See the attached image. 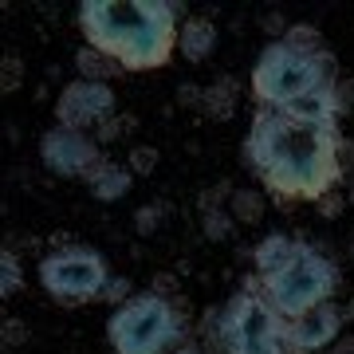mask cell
I'll return each instance as SVG.
<instances>
[{"label": "cell", "instance_id": "83f0119b", "mask_svg": "<svg viewBox=\"0 0 354 354\" xmlns=\"http://www.w3.org/2000/svg\"><path fill=\"white\" fill-rule=\"evenodd\" d=\"M174 354H205V351H197V346H193V342H181V346H177Z\"/></svg>", "mask_w": 354, "mask_h": 354}, {"label": "cell", "instance_id": "4316f807", "mask_svg": "<svg viewBox=\"0 0 354 354\" xmlns=\"http://www.w3.org/2000/svg\"><path fill=\"white\" fill-rule=\"evenodd\" d=\"M339 158H342V169H351V165H354V142H351V138H342Z\"/></svg>", "mask_w": 354, "mask_h": 354}, {"label": "cell", "instance_id": "5b68a950", "mask_svg": "<svg viewBox=\"0 0 354 354\" xmlns=\"http://www.w3.org/2000/svg\"><path fill=\"white\" fill-rule=\"evenodd\" d=\"M335 291H339V264L307 241H304V252L295 256L283 272L260 279V295L288 323L307 315V311H315V307H323V304H330Z\"/></svg>", "mask_w": 354, "mask_h": 354}, {"label": "cell", "instance_id": "e0dca14e", "mask_svg": "<svg viewBox=\"0 0 354 354\" xmlns=\"http://www.w3.org/2000/svg\"><path fill=\"white\" fill-rule=\"evenodd\" d=\"M228 201H232V221H248V225H252V221H260V213H264V197H260L256 189L252 193L236 189Z\"/></svg>", "mask_w": 354, "mask_h": 354}, {"label": "cell", "instance_id": "5bb4252c", "mask_svg": "<svg viewBox=\"0 0 354 354\" xmlns=\"http://www.w3.org/2000/svg\"><path fill=\"white\" fill-rule=\"evenodd\" d=\"M75 71H79V79H95V83H106V79L114 75V71H122L118 64H111L102 51H95V48H83L75 51Z\"/></svg>", "mask_w": 354, "mask_h": 354}, {"label": "cell", "instance_id": "d4e9b609", "mask_svg": "<svg viewBox=\"0 0 354 354\" xmlns=\"http://www.w3.org/2000/svg\"><path fill=\"white\" fill-rule=\"evenodd\" d=\"M177 102H181V106H185V102H189V106H205V91L193 87V83H185V87L177 91Z\"/></svg>", "mask_w": 354, "mask_h": 354}, {"label": "cell", "instance_id": "603a6c76", "mask_svg": "<svg viewBox=\"0 0 354 354\" xmlns=\"http://www.w3.org/2000/svg\"><path fill=\"white\" fill-rule=\"evenodd\" d=\"M20 75H24V64H20L16 55H4V67H0V87L16 91V87H20Z\"/></svg>", "mask_w": 354, "mask_h": 354}, {"label": "cell", "instance_id": "d6986e66", "mask_svg": "<svg viewBox=\"0 0 354 354\" xmlns=\"http://www.w3.org/2000/svg\"><path fill=\"white\" fill-rule=\"evenodd\" d=\"M291 44V48H304V51H323V39H319V32L311 24H291L288 36H283Z\"/></svg>", "mask_w": 354, "mask_h": 354}, {"label": "cell", "instance_id": "7a4b0ae2", "mask_svg": "<svg viewBox=\"0 0 354 354\" xmlns=\"http://www.w3.org/2000/svg\"><path fill=\"white\" fill-rule=\"evenodd\" d=\"M181 12L177 0H83L79 32L122 71H158L177 51Z\"/></svg>", "mask_w": 354, "mask_h": 354}, {"label": "cell", "instance_id": "52a82bcc", "mask_svg": "<svg viewBox=\"0 0 354 354\" xmlns=\"http://www.w3.org/2000/svg\"><path fill=\"white\" fill-rule=\"evenodd\" d=\"M39 288L48 291L55 304L64 307H83L91 299H102V291L111 283V268L102 252L87 244H71V248H55L39 260L36 268Z\"/></svg>", "mask_w": 354, "mask_h": 354}, {"label": "cell", "instance_id": "f546056e", "mask_svg": "<svg viewBox=\"0 0 354 354\" xmlns=\"http://www.w3.org/2000/svg\"><path fill=\"white\" fill-rule=\"evenodd\" d=\"M342 319H354V299H351L346 307H342Z\"/></svg>", "mask_w": 354, "mask_h": 354}, {"label": "cell", "instance_id": "7402d4cb", "mask_svg": "<svg viewBox=\"0 0 354 354\" xmlns=\"http://www.w3.org/2000/svg\"><path fill=\"white\" fill-rule=\"evenodd\" d=\"M153 165H158V150H153V146H134V150H130V174L134 177L153 174Z\"/></svg>", "mask_w": 354, "mask_h": 354}, {"label": "cell", "instance_id": "277c9868", "mask_svg": "<svg viewBox=\"0 0 354 354\" xmlns=\"http://www.w3.org/2000/svg\"><path fill=\"white\" fill-rule=\"evenodd\" d=\"M185 339V319L174 299L138 291L106 319V342L114 354H174Z\"/></svg>", "mask_w": 354, "mask_h": 354}, {"label": "cell", "instance_id": "cb8c5ba5", "mask_svg": "<svg viewBox=\"0 0 354 354\" xmlns=\"http://www.w3.org/2000/svg\"><path fill=\"white\" fill-rule=\"evenodd\" d=\"M28 342V327L20 319H4V346H20Z\"/></svg>", "mask_w": 354, "mask_h": 354}, {"label": "cell", "instance_id": "ba28073f", "mask_svg": "<svg viewBox=\"0 0 354 354\" xmlns=\"http://www.w3.org/2000/svg\"><path fill=\"white\" fill-rule=\"evenodd\" d=\"M39 162L44 169L55 177H83L87 181L91 169L102 162V146L95 134L83 130H67V127H51L39 138Z\"/></svg>", "mask_w": 354, "mask_h": 354}, {"label": "cell", "instance_id": "8992f818", "mask_svg": "<svg viewBox=\"0 0 354 354\" xmlns=\"http://www.w3.org/2000/svg\"><path fill=\"white\" fill-rule=\"evenodd\" d=\"M216 339L225 354H291L288 351V319L268 304L260 288H244L213 315Z\"/></svg>", "mask_w": 354, "mask_h": 354}, {"label": "cell", "instance_id": "44dd1931", "mask_svg": "<svg viewBox=\"0 0 354 354\" xmlns=\"http://www.w3.org/2000/svg\"><path fill=\"white\" fill-rule=\"evenodd\" d=\"M138 291H134V283H130L127 276H111V283H106V291H102V299L106 304H114V307H122L127 299H134Z\"/></svg>", "mask_w": 354, "mask_h": 354}, {"label": "cell", "instance_id": "2e32d148", "mask_svg": "<svg viewBox=\"0 0 354 354\" xmlns=\"http://www.w3.org/2000/svg\"><path fill=\"white\" fill-rule=\"evenodd\" d=\"M20 283H24L20 256H16L12 248H4V252H0V295H4V299H12L16 291H20Z\"/></svg>", "mask_w": 354, "mask_h": 354}, {"label": "cell", "instance_id": "6da1fadb", "mask_svg": "<svg viewBox=\"0 0 354 354\" xmlns=\"http://www.w3.org/2000/svg\"><path fill=\"white\" fill-rule=\"evenodd\" d=\"M339 146V118H299L260 106L244 138V165H252L276 201L319 205L342 181Z\"/></svg>", "mask_w": 354, "mask_h": 354}, {"label": "cell", "instance_id": "9a60e30c", "mask_svg": "<svg viewBox=\"0 0 354 354\" xmlns=\"http://www.w3.org/2000/svg\"><path fill=\"white\" fill-rule=\"evenodd\" d=\"M232 106H236V83H232V79H221V83H213V87L205 91V111L209 114L228 118Z\"/></svg>", "mask_w": 354, "mask_h": 354}, {"label": "cell", "instance_id": "8fae6325", "mask_svg": "<svg viewBox=\"0 0 354 354\" xmlns=\"http://www.w3.org/2000/svg\"><path fill=\"white\" fill-rule=\"evenodd\" d=\"M299 252H304V241H295V236H288V232H272V236H264V241L252 248L256 276H260V279L276 276V272H283V268H288Z\"/></svg>", "mask_w": 354, "mask_h": 354}, {"label": "cell", "instance_id": "ffe728a7", "mask_svg": "<svg viewBox=\"0 0 354 354\" xmlns=\"http://www.w3.org/2000/svg\"><path fill=\"white\" fill-rule=\"evenodd\" d=\"M162 216H165V205H142L138 213H134V228H138V236H150L162 228Z\"/></svg>", "mask_w": 354, "mask_h": 354}, {"label": "cell", "instance_id": "ac0fdd59", "mask_svg": "<svg viewBox=\"0 0 354 354\" xmlns=\"http://www.w3.org/2000/svg\"><path fill=\"white\" fill-rule=\"evenodd\" d=\"M205 236L209 241H228L232 236V213H225V209H205Z\"/></svg>", "mask_w": 354, "mask_h": 354}, {"label": "cell", "instance_id": "4fadbf2b", "mask_svg": "<svg viewBox=\"0 0 354 354\" xmlns=\"http://www.w3.org/2000/svg\"><path fill=\"white\" fill-rule=\"evenodd\" d=\"M216 24L205 20V16H185L181 24V36H177V51L189 59V64H205L209 55L216 51Z\"/></svg>", "mask_w": 354, "mask_h": 354}, {"label": "cell", "instance_id": "484cf974", "mask_svg": "<svg viewBox=\"0 0 354 354\" xmlns=\"http://www.w3.org/2000/svg\"><path fill=\"white\" fill-rule=\"evenodd\" d=\"M319 209H323V216H339L342 213V197L339 193H327V197L319 201Z\"/></svg>", "mask_w": 354, "mask_h": 354}, {"label": "cell", "instance_id": "9c48e42d", "mask_svg": "<svg viewBox=\"0 0 354 354\" xmlns=\"http://www.w3.org/2000/svg\"><path fill=\"white\" fill-rule=\"evenodd\" d=\"M114 118V91L111 83H95V79H71L59 99H55V127L67 130H99L102 122Z\"/></svg>", "mask_w": 354, "mask_h": 354}, {"label": "cell", "instance_id": "30bf717a", "mask_svg": "<svg viewBox=\"0 0 354 354\" xmlns=\"http://www.w3.org/2000/svg\"><path fill=\"white\" fill-rule=\"evenodd\" d=\"M342 335V307L323 304L307 315L288 323V351L291 354H327Z\"/></svg>", "mask_w": 354, "mask_h": 354}, {"label": "cell", "instance_id": "3957f363", "mask_svg": "<svg viewBox=\"0 0 354 354\" xmlns=\"http://www.w3.org/2000/svg\"><path fill=\"white\" fill-rule=\"evenodd\" d=\"M252 99L268 111H288L291 102L307 99L323 87H335V59L330 51H304L291 48L288 39H276L260 51L252 67Z\"/></svg>", "mask_w": 354, "mask_h": 354}, {"label": "cell", "instance_id": "7c38bea8", "mask_svg": "<svg viewBox=\"0 0 354 354\" xmlns=\"http://www.w3.org/2000/svg\"><path fill=\"white\" fill-rule=\"evenodd\" d=\"M130 189H134V174H130V165L106 162V158H102V162L91 169V177H87V193L95 197V201H102V205L122 201Z\"/></svg>", "mask_w": 354, "mask_h": 354}, {"label": "cell", "instance_id": "f1b7e54d", "mask_svg": "<svg viewBox=\"0 0 354 354\" xmlns=\"http://www.w3.org/2000/svg\"><path fill=\"white\" fill-rule=\"evenodd\" d=\"M351 346H342V351H327V354H354V339H346Z\"/></svg>", "mask_w": 354, "mask_h": 354}]
</instances>
